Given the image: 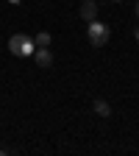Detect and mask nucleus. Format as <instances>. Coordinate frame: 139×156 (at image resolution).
<instances>
[{
  "label": "nucleus",
  "mask_w": 139,
  "mask_h": 156,
  "mask_svg": "<svg viewBox=\"0 0 139 156\" xmlns=\"http://www.w3.org/2000/svg\"><path fill=\"white\" fill-rule=\"evenodd\" d=\"M9 50H11L14 56H33L36 45H33L31 36H25V34H14V36L9 39Z\"/></svg>",
  "instance_id": "1"
},
{
  "label": "nucleus",
  "mask_w": 139,
  "mask_h": 156,
  "mask_svg": "<svg viewBox=\"0 0 139 156\" xmlns=\"http://www.w3.org/2000/svg\"><path fill=\"white\" fill-rule=\"evenodd\" d=\"M136 17H139V3H136Z\"/></svg>",
  "instance_id": "8"
},
{
  "label": "nucleus",
  "mask_w": 139,
  "mask_h": 156,
  "mask_svg": "<svg viewBox=\"0 0 139 156\" xmlns=\"http://www.w3.org/2000/svg\"><path fill=\"white\" fill-rule=\"evenodd\" d=\"M86 36H89V42L92 48H103L109 42V28L103 23H97V20H89V28H86Z\"/></svg>",
  "instance_id": "2"
},
{
  "label": "nucleus",
  "mask_w": 139,
  "mask_h": 156,
  "mask_svg": "<svg viewBox=\"0 0 139 156\" xmlns=\"http://www.w3.org/2000/svg\"><path fill=\"white\" fill-rule=\"evenodd\" d=\"M81 17H84V20H95V17H97V3L84 0V3H81Z\"/></svg>",
  "instance_id": "4"
},
{
  "label": "nucleus",
  "mask_w": 139,
  "mask_h": 156,
  "mask_svg": "<svg viewBox=\"0 0 139 156\" xmlns=\"http://www.w3.org/2000/svg\"><path fill=\"white\" fill-rule=\"evenodd\" d=\"M33 45H36V48H50V34H45V31H42V34L33 39Z\"/></svg>",
  "instance_id": "5"
},
{
  "label": "nucleus",
  "mask_w": 139,
  "mask_h": 156,
  "mask_svg": "<svg viewBox=\"0 0 139 156\" xmlns=\"http://www.w3.org/2000/svg\"><path fill=\"white\" fill-rule=\"evenodd\" d=\"M95 112L100 114V117H109L111 114V109H109V103H103V101H95Z\"/></svg>",
  "instance_id": "6"
},
{
  "label": "nucleus",
  "mask_w": 139,
  "mask_h": 156,
  "mask_svg": "<svg viewBox=\"0 0 139 156\" xmlns=\"http://www.w3.org/2000/svg\"><path fill=\"white\" fill-rule=\"evenodd\" d=\"M9 3H14V6H17V3H19V0H9Z\"/></svg>",
  "instance_id": "7"
},
{
  "label": "nucleus",
  "mask_w": 139,
  "mask_h": 156,
  "mask_svg": "<svg viewBox=\"0 0 139 156\" xmlns=\"http://www.w3.org/2000/svg\"><path fill=\"white\" fill-rule=\"evenodd\" d=\"M33 56H36L39 67H50V64H53V53H50L47 48H39V50H33Z\"/></svg>",
  "instance_id": "3"
}]
</instances>
